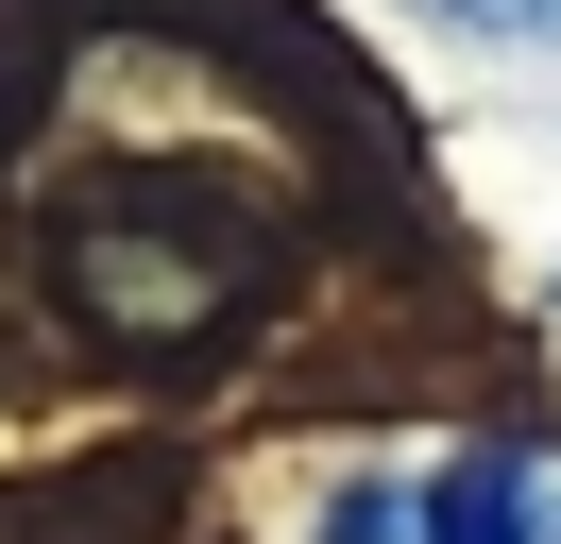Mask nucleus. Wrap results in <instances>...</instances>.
<instances>
[{"instance_id": "f03ea898", "label": "nucleus", "mask_w": 561, "mask_h": 544, "mask_svg": "<svg viewBox=\"0 0 561 544\" xmlns=\"http://www.w3.org/2000/svg\"><path fill=\"white\" fill-rule=\"evenodd\" d=\"M425 34H477V52H561V0H409Z\"/></svg>"}, {"instance_id": "f257e3e1", "label": "nucleus", "mask_w": 561, "mask_h": 544, "mask_svg": "<svg viewBox=\"0 0 561 544\" xmlns=\"http://www.w3.org/2000/svg\"><path fill=\"white\" fill-rule=\"evenodd\" d=\"M409 544H561V460H545V442L409 460Z\"/></svg>"}, {"instance_id": "7ed1b4c3", "label": "nucleus", "mask_w": 561, "mask_h": 544, "mask_svg": "<svg viewBox=\"0 0 561 544\" xmlns=\"http://www.w3.org/2000/svg\"><path fill=\"white\" fill-rule=\"evenodd\" d=\"M545 306H561V290H545Z\"/></svg>"}]
</instances>
